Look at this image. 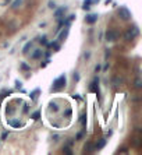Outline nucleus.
Masks as SVG:
<instances>
[{
	"label": "nucleus",
	"instance_id": "obj_1",
	"mask_svg": "<svg viewBox=\"0 0 142 155\" xmlns=\"http://www.w3.org/2000/svg\"><path fill=\"white\" fill-rule=\"evenodd\" d=\"M138 35H139V31H138V28H137L135 25H132L131 28H128L126 32L123 34V37H124V39H126L127 42L135 39V37H138Z\"/></svg>",
	"mask_w": 142,
	"mask_h": 155
},
{
	"label": "nucleus",
	"instance_id": "obj_2",
	"mask_svg": "<svg viewBox=\"0 0 142 155\" xmlns=\"http://www.w3.org/2000/svg\"><path fill=\"white\" fill-rule=\"evenodd\" d=\"M65 87V76H60L59 78H56L53 81V85H52V90L53 91H60Z\"/></svg>",
	"mask_w": 142,
	"mask_h": 155
},
{
	"label": "nucleus",
	"instance_id": "obj_3",
	"mask_svg": "<svg viewBox=\"0 0 142 155\" xmlns=\"http://www.w3.org/2000/svg\"><path fill=\"white\" fill-rule=\"evenodd\" d=\"M118 17L123 21H130L131 20V13L127 7H120L118 8Z\"/></svg>",
	"mask_w": 142,
	"mask_h": 155
},
{
	"label": "nucleus",
	"instance_id": "obj_4",
	"mask_svg": "<svg viewBox=\"0 0 142 155\" xmlns=\"http://www.w3.org/2000/svg\"><path fill=\"white\" fill-rule=\"evenodd\" d=\"M118 37H120V34H118L117 29H109L106 32V41L107 42H114Z\"/></svg>",
	"mask_w": 142,
	"mask_h": 155
},
{
	"label": "nucleus",
	"instance_id": "obj_5",
	"mask_svg": "<svg viewBox=\"0 0 142 155\" xmlns=\"http://www.w3.org/2000/svg\"><path fill=\"white\" fill-rule=\"evenodd\" d=\"M42 56H43L42 49H35L31 53V59H33V60H39V59H42Z\"/></svg>",
	"mask_w": 142,
	"mask_h": 155
},
{
	"label": "nucleus",
	"instance_id": "obj_6",
	"mask_svg": "<svg viewBox=\"0 0 142 155\" xmlns=\"http://www.w3.org/2000/svg\"><path fill=\"white\" fill-rule=\"evenodd\" d=\"M99 90V78H94V81L91 82L89 85V91L91 92H97Z\"/></svg>",
	"mask_w": 142,
	"mask_h": 155
},
{
	"label": "nucleus",
	"instance_id": "obj_7",
	"mask_svg": "<svg viewBox=\"0 0 142 155\" xmlns=\"http://www.w3.org/2000/svg\"><path fill=\"white\" fill-rule=\"evenodd\" d=\"M85 21L88 22V24H95L97 21V14H86V17H85Z\"/></svg>",
	"mask_w": 142,
	"mask_h": 155
},
{
	"label": "nucleus",
	"instance_id": "obj_8",
	"mask_svg": "<svg viewBox=\"0 0 142 155\" xmlns=\"http://www.w3.org/2000/svg\"><path fill=\"white\" fill-rule=\"evenodd\" d=\"M94 150H95V144L92 141H88L85 144V152H92Z\"/></svg>",
	"mask_w": 142,
	"mask_h": 155
},
{
	"label": "nucleus",
	"instance_id": "obj_9",
	"mask_svg": "<svg viewBox=\"0 0 142 155\" xmlns=\"http://www.w3.org/2000/svg\"><path fill=\"white\" fill-rule=\"evenodd\" d=\"M105 144H106V141L103 139H100L96 144H95V150H102V148L105 147Z\"/></svg>",
	"mask_w": 142,
	"mask_h": 155
},
{
	"label": "nucleus",
	"instance_id": "obj_10",
	"mask_svg": "<svg viewBox=\"0 0 142 155\" xmlns=\"http://www.w3.org/2000/svg\"><path fill=\"white\" fill-rule=\"evenodd\" d=\"M22 6V0H14V3L11 4V8L13 10H17L18 7H21Z\"/></svg>",
	"mask_w": 142,
	"mask_h": 155
},
{
	"label": "nucleus",
	"instance_id": "obj_11",
	"mask_svg": "<svg viewBox=\"0 0 142 155\" xmlns=\"http://www.w3.org/2000/svg\"><path fill=\"white\" fill-rule=\"evenodd\" d=\"M91 4H94L92 3V0H85L84 4H82V8H84V10H88V8L91 7Z\"/></svg>",
	"mask_w": 142,
	"mask_h": 155
},
{
	"label": "nucleus",
	"instance_id": "obj_12",
	"mask_svg": "<svg viewBox=\"0 0 142 155\" xmlns=\"http://www.w3.org/2000/svg\"><path fill=\"white\" fill-rule=\"evenodd\" d=\"M64 11H65V8H64V7L59 8V10L56 11V14H54V16H56V18H60V17H63V13H64Z\"/></svg>",
	"mask_w": 142,
	"mask_h": 155
},
{
	"label": "nucleus",
	"instance_id": "obj_13",
	"mask_svg": "<svg viewBox=\"0 0 142 155\" xmlns=\"http://www.w3.org/2000/svg\"><path fill=\"white\" fill-rule=\"evenodd\" d=\"M31 48H32V42H28V43L25 45V48L22 49V53H24V55H27V53L29 52V49H31Z\"/></svg>",
	"mask_w": 142,
	"mask_h": 155
},
{
	"label": "nucleus",
	"instance_id": "obj_14",
	"mask_svg": "<svg viewBox=\"0 0 142 155\" xmlns=\"http://www.w3.org/2000/svg\"><path fill=\"white\" fill-rule=\"evenodd\" d=\"M135 88H137V90H139V88H141L142 87V82H141V77H137L135 78Z\"/></svg>",
	"mask_w": 142,
	"mask_h": 155
},
{
	"label": "nucleus",
	"instance_id": "obj_15",
	"mask_svg": "<svg viewBox=\"0 0 142 155\" xmlns=\"http://www.w3.org/2000/svg\"><path fill=\"white\" fill-rule=\"evenodd\" d=\"M67 34H68V29H65V31H63V32L60 34V38H59V41H63V39H65V37H67Z\"/></svg>",
	"mask_w": 142,
	"mask_h": 155
},
{
	"label": "nucleus",
	"instance_id": "obj_16",
	"mask_svg": "<svg viewBox=\"0 0 142 155\" xmlns=\"http://www.w3.org/2000/svg\"><path fill=\"white\" fill-rule=\"evenodd\" d=\"M49 46H50L52 49H54V50H59V49H60V46H59V43H57V42H54V43H49Z\"/></svg>",
	"mask_w": 142,
	"mask_h": 155
},
{
	"label": "nucleus",
	"instance_id": "obj_17",
	"mask_svg": "<svg viewBox=\"0 0 142 155\" xmlns=\"http://www.w3.org/2000/svg\"><path fill=\"white\" fill-rule=\"evenodd\" d=\"M50 109L59 110V106H57V103H56V102H52V103H50Z\"/></svg>",
	"mask_w": 142,
	"mask_h": 155
},
{
	"label": "nucleus",
	"instance_id": "obj_18",
	"mask_svg": "<svg viewBox=\"0 0 142 155\" xmlns=\"http://www.w3.org/2000/svg\"><path fill=\"white\" fill-rule=\"evenodd\" d=\"M63 151H64L65 154H73V151L70 150V147H64V150H63Z\"/></svg>",
	"mask_w": 142,
	"mask_h": 155
},
{
	"label": "nucleus",
	"instance_id": "obj_19",
	"mask_svg": "<svg viewBox=\"0 0 142 155\" xmlns=\"http://www.w3.org/2000/svg\"><path fill=\"white\" fill-rule=\"evenodd\" d=\"M39 42H41L42 45H46V43H48V41H46V38H45V37L41 38V39H39Z\"/></svg>",
	"mask_w": 142,
	"mask_h": 155
},
{
	"label": "nucleus",
	"instance_id": "obj_20",
	"mask_svg": "<svg viewBox=\"0 0 142 155\" xmlns=\"http://www.w3.org/2000/svg\"><path fill=\"white\" fill-rule=\"evenodd\" d=\"M49 7H50V8H54V7H56L54 1H49Z\"/></svg>",
	"mask_w": 142,
	"mask_h": 155
},
{
	"label": "nucleus",
	"instance_id": "obj_21",
	"mask_svg": "<svg viewBox=\"0 0 142 155\" xmlns=\"http://www.w3.org/2000/svg\"><path fill=\"white\" fill-rule=\"evenodd\" d=\"M82 134H84L82 131H81V133H78V134H77V137H75V139H77V140H81V139H82Z\"/></svg>",
	"mask_w": 142,
	"mask_h": 155
},
{
	"label": "nucleus",
	"instance_id": "obj_22",
	"mask_svg": "<svg viewBox=\"0 0 142 155\" xmlns=\"http://www.w3.org/2000/svg\"><path fill=\"white\" fill-rule=\"evenodd\" d=\"M99 70H100V66L97 64V66H96V67H95V71H99Z\"/></svg>",
	"mask_w": 142,
	"mask_h": 155
}]
</instances>
